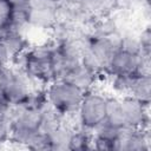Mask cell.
Wrapping results in <instances>:
<instances>
[{
    "mask_svg": "<svg viewBox=\"0 0 151 151\" xmlns=\"http://www.w3.org/2000/svg\"><path fill=\"white\" fill-rule=\"evenodd\" d=\"M84 93L68 79H53L45 87L47 104L64 117L76 113Z\"/></svg>",
    "mask_w": 151,
    "mask_h": 151,
    "instance_id": "1",
    "label": "cell"
},
{
    "mask_svg": "<svg viewBox=\"0 0 151 151\" xmlns=\"http://www.w3.org/2000/svg\"><path fill=\"white\" fill-rule=\"evenodd\" d=\"M106 106L107 97L94 90L85 92L76 111L78 127L92 132L106 119Z\"/></svg>",
    "mask_w": 151,
    "mask_h": 151,
    "instance_id": "2",
    "label": "cell"
},
{
    "mask_svg": "<svg viewBox=\"0 0 151 151\" xmlns=\"http://www.w3.org/2000/svg\"><path fill=\"white\" fill-rule=\"evenodd\" d=\"M32 83L33 80L22 70L8 66L6 78L0 91L4 93L11 106L21 105L28 100L29 96L34 91Z\"/></svg>",
    "mask_w": 151,
    "mask_h": 151,
    "instance_id": "3",
    "label": "cell"
},
{
    "mask_svg": "<svg viewBox=\"0 0 151 151\" xmlns=\"http://www.w3.org/2000/svg\"><path fill=\"white\" fill-rule=\"evenodd\" d=\"M150 58L142 54H134L123 48L117 50L111 57L105 73L113 74H140L150 73L149 71Z\"/></svg>",
    "mask_w": 151,
    "mask_h": 151,
    "instance_id": "4",
    "label": "cell"
},
{
    "mask_svg": "<svg viewBox=\"0 0 151 151\" xmlns=\"http://www.w3.org/2000/svg\"><path fill=\"white\" fill-rule=\"evenodd\" d=\"M124 127L126 129H149V105L143 104L131 96L120 97Z\"/></svg>",
    "mask_w": 151,
    "mask_h": 151,
    "instance_id": "5",
    "label": "cell"
},
{
    "mask_svg": "<svg viewBox=\"0 0 151 151\" xmlns=\"http://www.w3.org/2000/svg\"><path fill=\"white\" fill-rule=\"evenodd\" d=\"M149 129H126L124 127L119 139L116 142L117 151H146L150 150Z\"/></svg>",
    "mask_w": 151,
    "mask_h": 151,
    "instance_id": "6",
    "label": "cell"
},
{
    "mask_svg": "<svg viewBox=\"0 0 151 151\" xmlns=\"http://www.w3.org/2000/svg\"><path fill=\"white\" fill-rule=\"evenodd\" d=\"M58 9L59 7L29 5L27 25L34 28H40V29L52 28L58 21Z\"/></svg>",
    "mask_w": 151,
    "mask_h": 151,
    "instance_id": "7",
    "label": "cell"
},
{
    "mask_svg": "<svg viewBox=\"0 0 151 151\" xmlns=\"http://www.w3.org/2000/svg\"><path fill=\"white\" fill-rule=\"evenodd\" d=\"M97 78H98V74H96L94 72L85 67L81 63H79L77 66H74L71 70V72L67 74L65 79H68L74 85H77L80 90H83L84 92H87L93 90Z\"/></svg>",
    "mask_w": 151,
    "mask_h": 151,
    "instance_id": "8",
    "label": "cell"
},
{
    "mask_svg": "<svg viewBox=\"0 0 151 151\" xmlns=\"http://www.w3.org/2000/svg\"><path fill=\"white\" fill-rule=\"evenodd\" d=\"M72 126L67 125L66 123L61 122L59 125H57L53 130H51L47 134L50 138V145L51 150L53 151H65L68 150L71 136L73 132Z\"/></svg>",
    "mask_w": 151,
    "mask_h": 151,
    "instance_id": "9",
    "label": "cell"
},
{
    "mask_svg": "<svg viewBox=\"0 0 151 151\" xmlns=\"http://www.w3.org/2000/svg\"><path fill=\"white\" fill-rule=\"evenodd\" d=\"M129 96L150 106V101H151V76L150 73H140V74L134 76Z\"/></svg>",
    "mask_w": 151,
    "mask_h": 151,
    "instance_id": "10",
    "label": "cell"
},
{
    "mask_svg": "<svg viewBox=\"0 0 151 151\" xmlns=\"http://www.w3.org/2000/svg\"><path fill=\"white\" fill-rule=\"evenodd\" d=\"M92 132L81 127L73 129L68 150L72 151H85L92 149Z\"/></svg>",
    "mask_w": 151,
    "mask_h": 151,
    "instance_id": "11",
    "label": "cell"
},
{
    "mask_svg": "<svg viewBox=\"0 0 151 151\" xmlns=\"http://www.w3.org/2000/svg\"><path fill=\"white\" fill-rule=\"evenodd\" d=\"M123 129L124 127H119V126H117V125H114V124H112V123H110L109 120L105 119L101 124H99L92 131V134L97 138H100V139L113 143L114 144V150H116V142L119 139Z\"/></svg>",
    "mask_w": 151,
    "mask_h": 151,
    "instance_id": "12",
    "label": "cell"
},
{
    "mask_svg": "<svg viewBox=\"0 0 151 151\" xmlns=\"http://www.w3.org/2000/svg\"><path fill=\"white\" fill-rule=\"evenodd\" d=\"M106 120H109L110 123H112V124H114V125H117L119 127H124L120 97H118V96L107 97Z\"/></svg>",
    "mask_w": 151,
    "mask_h": 151,
    "instance_id": "13",
    "label": "cell"
},
{
    "mask_svg": "<svg viewBox=\"0 0 151 151\" xmlns=\"http://www.w3.org/2000/svg\"><path fill=\"white\" fill-rule=\"evenodd\" d=\"M136 74H113L111 76V87L118 97L130 94L132 81Z\"/></svg>",
    "mask_w": 151,
    "mask_h": 151,
    "instance_id": "14",
    "label": "cell"
},
{
    "mask_svg": "<svg viewBox=\"0 0 151 151\" xmlns=\"http://www.w3.org/2000/svg\"><path fill=\"white\" fill-rule=\"evenodd\" d=\"M106 0H73L74 6L83 15H94L104 12Z\"/></svg>",
    "mask_w": 151,
    "mask_h": 151,
    "instance_id": "15",
    "label": "cell"
},
{
    "mask_svg": "<svg viewBox=\"0 0 151 151\" xmlns=\"http://www.w3.org/2000/svg\"><path fill=\"white\" fill-rule=\"evenodd\" d=\"M11 137V120L8 113H0V144L9 142Z\"/></svg>",
    "mask_w": 151,
    "mask_h": 151,
    "instance_id": "16",
    "label": "cell"
},
{
    "mask_svg": "<svg viewBox=\"0 0 151 151\" xmlns=\"http://www.w3.org/2000/svg\"><path fill=\"white\" fill-rule=\"evenodd\" d=\"M139 42H140V47H142V54L144 57L150 58V52H151V32H150V27H145L139 34Z\"/></svg>",
    "mask_w": 151,
    "mask_h": 151,
    "instance_id": "17",
    "label": "cell"
},
{
    "mask_svg": "<svg viewBox=\"0 0 151 151\" xmlns=\"http://www.w3.org/2000/svg\"><path fill=\"white\" fill-rule=\"evenodd\" d=\"M12 61L11 54L5 45V42L2 41V39L0 38V66H6Z\"/></svg>",
    "mask_w": 151,
    "mask_h": 151,
    "instance_id": "18",
    "label": "cell"
},
{
    "mask_svg": "<svg viewBox=\"0 0 151 151\" xmlns=\"http://www.w3.org/2000/svg\"><path fill=\"white\" fill-rule=\"evenodd\" d=\"M9 107H11L9 103L7 101V99L4 96V93L0 91V113H8Z\"/></svg>",
    "mask_w": 151,
    "mask_h": 151,
    "instance_id": "19",
    "label": "cell"
},
{
    "mask_svg": "<svg viewBox=\"0 0 151 151\" xmlns=\"http://www.w3.org/2000/svg\"><path fill=\"white\" fill-rule=\"evenodd\" d=\"M113 2L122 7H131L137 4H142L140 0H113Z\"/></svg>",
    "mask_w": 151,
    "mask_h": 151,
    "instance_id": "20",
    "label": "cell"
},
{
    "mask_svg": "<svg viewBox=\"0 0 151 151\" xmlns=\"http://www.w3.org/2000/svg\"><path fill=\"white\" fill-rule=\"evenodd\" d=\"M140 2H142V5H144L146 7L150 6V0H140Z\"/></svg>",
    "mask_w": 151,
    "mask_h": 151,
    "instance_id": "21",
    "label": "cell"
},
{
    "mask_svg": "<svg viewBox=\"0 0 151 151\" xmlns=\"http://www.w3.org/2000/svg\"><path fill=\"white\" fill-rule=\"evenodd\" d=\"M7 2V0H0V6H2L4 4H6Z\"/></svg>",
    "mask_w": 151,
    "mask_h": 151,
    "instance_id": "22",
    "label": "cell"
}]
</instances>
